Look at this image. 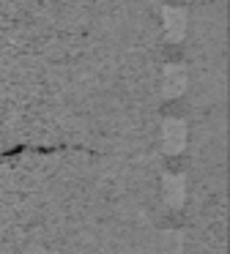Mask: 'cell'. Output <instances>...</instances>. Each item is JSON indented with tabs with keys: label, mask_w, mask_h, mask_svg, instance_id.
<instances>
[{
	"label": "cell",
	"mask_w": 230,
	"mask_h": 254,
	"mask_svg": "<svg viewBox=\"0 0 230 254\" xmlns=\"http://www.w3.org/2000/svg\"><path fill=\"white\" fill-rule=\"evenodd\" d=\"M186 82H189V77H186V68L181 66V63H167V66L162 68V93H164V99H178V96L186 90Z\"/></svg>",
	"instance_id": "obj_2"
},
{
	"label": "cell",
	"mask_w": 230,
	"mask_h": 254,
	"mask_svg": "<svg viewBox=\"0 0 230 254\" xmlns=\"http://www.w3.org/2000/svg\"><path fill=\"white\" fill-rule=\"evenodd\" d=\"M162 199L170 205V208H181V205L186 202V181H184V175L170 172V175L162 178Z\"/></svg>",
	"instance_id": "obj_4"
},
{
	"label": "cell",
	"mask_w": 230,
	"mask_h": 254,
	"mask_svg": "<svg viewBox=\"0 0 230 254\" xmlns=\"http://www.w3.org/2000/svg\"><path fill=\"white\" fill-rule=\"evenodd\" d=\"M186 22H189V17H186V11H184V8H178V6H167L162 11V28H164V36H167L170 41L184 39Z\"/></svg>",
	"instance_id": "obj_3"
},
{
	"label": "cell",
	"mask_w": 230,
	"mask_h": 254,
	"mask_svg": "<svg viewBox=\"0 0 230 254\" xmlns=\"http://www.w3.org/2000/svg\"><path fill=\"white\" fill-rule=\"evenodd\" d=\"M189 137V126L181 118H167L162 121V148L164 153H181Z\"/></svg>",
	"instance_id": "obj_1"
}]
</instances>
